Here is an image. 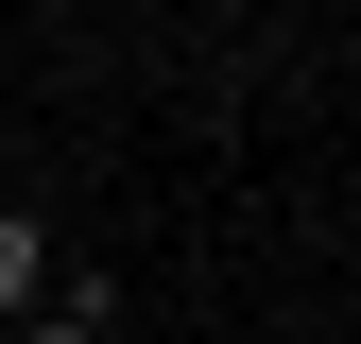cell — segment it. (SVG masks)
<instances>
[{
    "label": "cell",
    "instance_id": "1",
    "mask_svg": "<svg viewBox=\"0 0 361 344\" xmlns=\"http://www.w3.org/2000/svg\"><path fill=\"white\" fill-rule=\"evenodd\" d=\"M35 276H52V241H35V207H0V310H35Z\"/></svg>",
    "mask_w": 361,
    "mask_h": 344
},
{
    "label": "cell",
    "instance_id": "2",
    "mask_svg": "<svg viewBox=\"0 0 361 344\" xmlns=\"http://www.w3.org/2000/svg\"><path fill=\"white\" fill-rule=\"evenodd\" d=\"M86 327H104V276H69V293H52V310H35V327H18V344H86Z\"/></svg>",
    "mask_w": 361,
    "mask_h": 344
}]
</instances>
